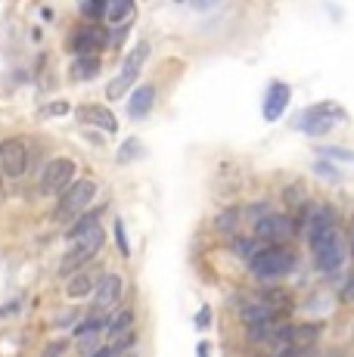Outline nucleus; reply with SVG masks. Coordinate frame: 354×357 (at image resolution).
Returning <instances> with one entry per match:
<instances>
[{
	"instance_id": "f03ea898",
	"label": "nucleus",
	"mask_w": 354,
	"mask_h": 357,
	"mask_svg": "<svg viewBox=\"0 0 354 357\" xmlns=\"http://www.w3.org/2000/svg\"><path fill=\"white\" fill-rule=\"evenodd\" d=\"M146 59H149V44H146V40H140V44L125 56L121 72L106 84V97L109 100H121V97H125V93L131 91V84L137 81V75H140V68H143Z\"/></svg>"
},
{
	"instance_id": "0eeeda50",
	"label": "nucleus",
	"mask_w": 354,
	"mask_h": 357,
	"mask_svg": "<svg viewBox=\"0 0 354 357\" xmlns=\"http://www.w3.org/2000/svg\"><path fill=\"white\" fill-rule=\"evenodd\" d=\"M311 252H314V261L323 273H336L339 267L345 264V245H342V239H339L336 230H330L320 239H314V243H311Z\"/></svg>"
},
{
	"instance_id": "20e7f679",
	"label": "nucleus",
	"mask_w": 354,
	"mask_h": 357,
	"mask_svg": "<svg viewBox=\"0 0 354 357\" xmlns=\"http://www.w3.org/2000/svg\"><path fill=\"white\" fill-rule=\"evenodd\" d=\"M342 119H345L342 109H339L332 100H326V102H317V106L305 109V112L295 119V125L308 137H320V134H326V130L336 128V121H342Z\"/></svg>"
},
{
	"instance_id": "393cba45",
	"label": "nucleus",
	"mask_w": 354,
	"mask_h": 357,
	"mask_svg": "<svg viewBox=\"0 0 354 357\" xmlns=\"http://www.w3.org/2000/svg\"><path fill=\"white\" fill-rule=\"evenodd\" d=\"M236 218H240V211H236V208H227V211H224V215H217L215 227L221 230V233H230V230L236 227Z\"/></svg>"
},
{
	"instance_id": "a878e982",
	"label": "nucleus",
	"mask_w": 354,
	"mask_h": 357,
	"mask_svg": "<svg viewBox=\"0 0 354 357\" xmlns=\"http://www.w3.org/2000/svg\"><path fill=\"white\" fill-rule=\"evenodd\" d=\"M106 0H87V3H81V13H84L87 19H100V16H106Z\"/></svg>"
},
{
	"instance_id": "9b49d317",
	"label": "nucleus",
	"mask_w": 354,
	"mask_h": 357,
	"mask_svg": "<svg viewBox=\"0 0 354 357\" xmlns=\"http://www.w3.org/2000/svg\"><path fill=\"white\" fill-rule=\"evenodd\" d=\"M289 84H283V81H274V84L268 87V93H264V121H277L283 119L286 106H289Z\"/></svg>"
},
{
	"instance_id": "4be33fe9",
	"label": "nucleus",
	"mask_w": 354,
	"mask_h": 357,
	"mask_svg": "<svg viewBox=\"0 0 354 357\" xmlns=\"http://www.w3.org/2000/svg\"><path fill=\"white\" fill-rule=\"evenodd\" d=\"M131 324H134V311H118L112 320H109L106 333L112 335V339H118V335H128V333H131Z\"/></svg>"
},
{
	"instance_id": "f704fd0d",
	"label": "nucleus",
	"mask_w": 354,
	"mask_h": 357,
	"mask_svg": "<svg viewBox=\"0 0 354 357\" xmlns=\"http://www.w3.org/2000/svg\"><path fill=\"white\" fill-rule=\"evenodd\" d=\"M351 245H354V233H351Z\"/></svg>"
},
{
	"instance_id": "c85d7f7f",
	"label": "nucleus",
	"mask_w": 354,
	"mask_h": 357,
	"mask_svg": "<svg viewBox=\"0 0 354 357\" xmlns=\"http://www.w3.org/2000/svg\"><path fill=\"white\" fill-rule=\"evenodd\" d=\"M115 243H118L121 255H131V245H128V236H125V221H115Z\"/></svg>"
},
{
	"instance_id": "1a4fd4ad",
	"label": "nucleus",
	"mask_w": 354,
	"mask_h": 357,
	"mask_svg": "<svg viewBox=\"0 0 354 357\" xmlns=\"http://www.w3.org/2000/svg\"><path fill=\"white\" fill-rule=\"evenodd\" d=\"M109 44V34L100 25H84L72 34V50L75 56H97V50H103Z\"/></svg>"
},
{
	"instance_id": "bb28decb",
	"label": "nucleus",
	"mask_w": 354,
	"mask_h": 357,
	"mask_svg": "<svg viewBox=\"0 0 354 357\" xmlns=\"http://www.w3.org/2000/svg\"><path fill=\"white\" fill-rule=\"evenodd\" d=\"M230 249L236 252V255L240 258H249L252 261V255H255V239H233V243H230Z\"/></svg>"
},
{
	"instance_id": "a211bd4d",
	"label": "nucleus",
	"mask_w": 354,
	"mask_h": 357,
	"mask_svg": "<svg viewBox=\"0 0 354 357\" xmlns=\"http://www.w3.org/2000/svg\"><path fill=\"white\" fill-rule=\"evenodd\" d=\"M97 227H100V208H97V211H84V215H81V218H75V221H72V227L66 230V236H69L72 243H75V239L87 236V233H91V230H97Z\"/></svg>"
},
{
	"instance_id": "39448f33",
	"label": "nucleus",
	"mask_w": 354,
	"mask_h": 357,
	"mask_svg": "<svg viewBox=\"0 0 354 357\" xmlns=\"http://www.w3.org/2000/svg\"><path fill=\"white\" fill-rule=\"evenodd\" d=\"M103 230H91L87 233V236H81V239H75V245L69 252H66V258L59 261V273H63V277H72V273H78L81 267L87 264V261H91L93 255H97L100 249H103Z\"/></svg>"
},
{
	"instance_id": "6e6552de",
	"label": "nucleus",
	"mask_w": 354,
	"mask_h": 357,
	"mask_svg": "<svg viewBox=\"0 0 354 357\" xmlns=\"http://www.w3.org/2000/svg\"><path fill=\"white\" fill-rule=\"evenodd\" d=\"M0 171H3V177H13V181H19L29 171V146H25L22 137L0 140Z\"/></svg>"
},
{
	"instance_id": "473e14b6",
	"label": "nucleus",
	"mask_w": 354,
	"mask_h": 357,
	"mask_svg": "<svg viewBox=\"0 0 354 357\" xmlns=\"http://www.w3.org/2000/svg\"><path fill=\"white\" fill-rule=\"evenodd\" d=\"M196 357H208V342H199V345H196Z\"/></svg>"
},
{
	"instance_id": "412c9836",
	"label": "nucleus",
	"mask_w": 354,
	"mask_h": 357,
	"mask_svg": "<svg viewBox=\"0 0 354 357\" xmlns=\"http://www.w3.org/2000/svg\"><path fill=\"white\" fill-rule=\"evenodd\" d=\"M131 13H134L131 0H115V3L106 6V22L109 25H118V29H121V25H125V19L131 16Z\"/></svg>"
},
{
	"instance_id": "2f4dec72",
	"label": "nucleus",
	"mask_w": 354,
	"mask_h": 357,
	"mask_svg": "<svg viewBox=\"0 0 354 357\" xmlns=\"http://www.w3.org/2000/svg\"><path fill=\"white\" fill-rule=\"evenodd\" d=\"M342 298H345V301H354V273L348 277V283H345V289H342Z\"/></svg>"
},
{
	"instance_id": "f3484780",
	"label": "nucleus",
	"mask_w": 354,
	"mask_h": 357,
	"mask_svg": "<svg viewBox=\"0 0 354 357\" xmlns=\"http://www.w3.org/2000/svg\"><path fill=\"white\" fill-rule=\"evenodd\" d=\"M97 273H87V271H78L72 273L69 286H66V292H69V298H84V295H91L93 289H97Z\"/></svg>"
},
{
	"instance_id": "f257e3e1",
	"label": "nucleus",
	"mask_w": 354,
	"mask_h": 357,
	"mask_svg": "<svg viewBox=\"0 0 354 357\" xmlns=\"http://www.w3.org/2000/svg\"><path fill=\"white\" fill-rule=\"evenodd\" d=\"M292 267H295V255H292L289 249H277V245H270V249H258L249 261V271L255 273L258 280L286 277Z\"/></svg>"
},
{
	"instance_id": "6ab92c4d",
	"label": "nucleus",
	"mask_w": 354,
	"mask_h": 357,
	"mask_svg": "<svg viewBox=\"0 0 354 357\" xmlns=\"http://www.w3.org/2000/svg\"><path fill=\"white\" fill-rule=\"evenodd\" d=\"M97 72H100V56H75V63L69 68L75 81H91L97 78Z\"/></svg>"
},
{
	"instance_id": "5701e85b",
	"label": "nucleus",
	"mask_w": 354,
	"mask_h": 357,
	"mask_svg": "<svg viewBox=\"0 0 354 357\" xmlns=\"http://www.w3.org/2000/svg\"><path fill=\"white\" fill-rule=\"evenodd\" d=\"M320 155H323L326 162H332V159H339V162H354V153H348V149H342V146H320Z\"/></svg>"
},
{
	"instance_id": "ddd939ff",
	"label": "nucleus",
	"mask_w": 354,
	"mask_h": 357,
	"mask_svg": "<svg viewBox=\"0 0 354 357\" xmlns=\"http://www.w3.org/2000/svg\"><path fill=\"white\" fill-rule=\"evenodd\" d=\"M252 233H255V239L277 243V239H283L286 233H289V218H283V215H261L255 221V227H252Z\"/></svg>"
},
{
	"instance_id": "2eb2a0df",
	"label": "nucleus",
	"mask_w": 354,
	"mask_h": 357,
	"mask_svg": "<svg viewBox=\"0 0 354 357\" xmlns=\"http://www.w3.org/2000/svg\"><path fill=\"white\" fill-rule=\"evenodd\" d=\"M153 102H155V87L140 84L137 91L131 93V100H128V115H131V119H146L149 109H153Z\"/></svg>"
},
{
	"instance_id": "aec40b11",
	"label": "nucleus",
	"mask_w": 354,
	"mask_h": 357,
	"mask_svg": "<svg viewBox=\"0 0 354 357\" xmlns=\"http://www.w3.org/2000/svg\"><path fill=\"white\" fill-rule=\"evenodd\" d=\"M109 326V320L103 317V314H93V317H87V320H81L78 326H75V339H91V335H97V333H103V329Z\"/></svg>"
},
{
	"instance_id": "cd10ccee",
	"label": "nucleus",
	"mask_w": 354,
	"mask_h": 357,
	"mask_svg": "<svg viewBox=\"0 0 354 357\" xmlns=\"http://www.w3.org/2000/svg\"><path fill=\"white\" fill-rule=\"evenodd\" d=\"M314 171H317L320 177H326V181H339V177H342V174H339V168H336V165H332V162H326V159H320Z\"/></svg>"
},
{
	"instance_id": "c756f323",
	"label": "nucleus",
	"mask_w": 354,
	"mask_h": 357,
	"mask_svg": "<svg viewBox=\"0 0 354 357\" xmlns=\"http://www.w3.org/2000/svg\"><path fill=\"white\" fill-rule=\"evenodd\" d=\"M208 324H212V307L202 305L199 311H196V329H206Z\"/></svg>"
},
{
	"instance_id": "b1692460",
	"label": "nucleus",
	"mask_w": 354,
	"mask_h": 357,
	"mask_svg": "<svg viewBox=\"0 0 354 357\" xmlns=\"http://www.w3.org/2000/svg\"><path fill=\"white\" fill-rule=\"evenodd\" d=\"M137 155H140V140H134V137H131V140L121 143V153H118V162L121 165H128L131 159H137Z\"/></svg>"
},
{
	"instance_id": "dca6fc26",
	"label": "nucleus",
	"mask_w": 354,
	"mask_h": 357,
	"mask_svg": "<svg viewBox=\"0 0 354 357\" xmlns=\"http://www.w3.org/2000/svg\"><path fill=\"white\" fill-rule=\"evenodd\" d=\"M240 317H243V324L249 326H261V324H274L277 320V311L270 305H264V301H252V305H246L240 311Z\"/></svg>"
},
{
	"instance_id": "72a5a7b5",
	"label": "nucleus",
	"mask_w": 354,
	"mask_h": 357,
	"mask_svg": "<svg viewBox=\"0 0 354 357\" xmlns=\"http://www.w3.org/2000/svg\"><path fill=\"white\" fill-rule=\"evenodd\" d=\"M87 357H112V348H100V351H93V354H87Z\"/></svg>"
},
{
	"instance_id": "f8f14e48",
	"label": "nucleus",
	"mask_w": 354,
	"mask_h": 357,
	"mask_svg": "<svg viewBox=\"0 0 354 357\" xmlns=\"http://www.w3.org/2000/svg\"><path fill=\"white\" fill-rule=\"evenodd\" d=\"M75 115H78L81 125L100 128V130H106V134H115V130H118V119H115L106 106H78Z\"/></svg>"
},
{
	"instance_id": "7ed1b4c3",
	"label": "nucleus",
	"mask_w": 354,
	"mask_h": 357,
	"mask_svg": "<svg viewBox=\"0 0 354 357\" xmlns=\"http://www.w3.org/2000/svg\"><path fill=\"white\" fill-rule=\"evenodd\" d=\"M93 199H97V183L87 181V177H84V181H75L72 187L59 196L56 218H59V221H75V218H81L87 208H91Z\"/></svg>"
},
{
	"instance_id": "7c9ffc66",
	"label": "nucleus",
	"mask_w": 354,
	"mask_h": 357,
	"mask_svg": "<svg viewBox=\"0 0 354 357\" xmlns=\"http://www.w3.org/2000/svg\"><path fill=\"white\" fill-rule=\"evenodd\" d=\"M66 112H69V106H66V102H53V106L44 109V115H66Z\"/></svg>"
},
{
	"instance_id": "423d86ee",
	"label": "nucleus",
	"mask_w": 354,
	"mask_h": 357,
	"mask_svg": "<svg viewBox=\"0 0 354 357\" xmlns=\"http://www.w3.org/2000/svg\"><path fill=\"white\" fill-rule=\"evenodd\" d=\"M75 174H78V165H75L72 159H66V155L47 162L44 177H40V193L44 196H63L66 190L75 183Z\"/></svg>"
},
{
	"instance_id": "4468645a",
	"label": "nucleus",
	"mask_w": 354,
	"mask_h": 357,
	"mask_svg": "<svg viewBox=\"0 0 354 357\" xmlns=\"http://www.w3.org/2000/svg\"><path fill=\"white\" fill-rule=\"evenodd\" d=\"M330 230H336V215H332V208H326V205L311 208L308 211V243H314V239H320Z\"/></svg>"
},
{
	"instance_id": "9d476101",
	"label": "nucleus",
	"mask_w": 354,
	"mask_h": 357,
	"mask_svg": "<svg viewBox=\"0 0 354 357\" xmlns=\"http://www.w3.org/2000/svg\"><path fill=\"white\" fill-rule=\"evenodd\" d=\"M121 289H125V283H121L118 273H103L100 283H97V289H93V307L103 314L106 307H112L115 301L121 298Z\"/></svg>"
},
{
	"instance_id": "c9c22d12",
	"label": "nucleus",
	"mask_w": 354,
	"mask_h": 357,
	"mask_svg": "<svg viewBox=\"0 0 354 357\" xmlns=\"http://www.w3.org/2000/svg\"><path fill=\"white\" fill-rule=\"evenodd\" d=\"M0 177H3V171H0Z\"/></svg>"
}]
</instances>
